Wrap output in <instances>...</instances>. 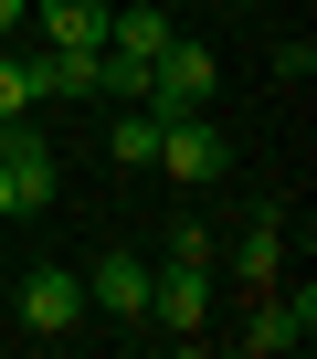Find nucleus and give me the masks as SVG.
Masks as SVG:
<instances>
[{"mask_svg": "<svg viewBox=\"0 0 317 359\" xmlns=\"http://www.w3.org/2000/svg\"><path fill=\"white\" fill-rule=\"evenodd\" d=\"M116 158H127V169L158 158V116H148V106H116Z\"/></svg>", "mask_w": 317, "mask_h": 359, "instance_id": "obj_11", "label": "nucleus"}, {"mask_svg": "<svg viewBox=\"0 0 317 359\" xmlns=\"http://www.w3.org/2000/svg\"><path fill=\"white\" fill-rule=\"evenodd\" d=\"M148 169H170V180H191V191H201V180L233 169V148L212 137V116H158V158H148Z\"/></svg>", "mask_w": 317, "mask_h": 359, "instance_id": "obj_3", "label": "nucleus"}, {"mask_svg": "<svg viewBox=\"0 0 317 359\" xmlns=\"http://www.w3.org/2000/svg\"><path fill=\"white\" fill-rule=\"evenodd\" d=\"M148 327H170V338L212 327V264H170V254H158L148 264Z\"/></svg>", "mask_w": 317, "mask_h": 359, "instance_id": "obj_2", "label": "nucleus"}, {"mask_svg": "<svg viewBox=\"0 0 317 359\" xmlns=\"http://www.w3.org/2000/svg\"><path fill=\"white\" fill-rule=\"evenodd\" d=\"M11 116H32V64L0 53V127H11Z\"/></svg>", "mask_w": 317, "mask_h": 359, "instance_id": "obj_12", "label": "nucleus"}, {"mask_svg": "<svg viewBox=\"0 0 317 359\" xmlns=\"http://www.w3.org/2000/svg\"><path fill=\"white\" fill-rule=\"evenodd\" d=\"M212 85H222V74H212V43H180V32H170V53L148 64V95H137V106H148V116H212Z\"/></svg>", "mask_w": 317, "mask_h": 359, "instance_id": "obj_1", "label": "nucleus"}, {"mask_svg": "<svg viewBox=\"0 0 317 359\" xmlns=\"http://www.w3.org/2000/svg\"><path fill=\"white\" fill-rule=\"evenodd\" d=\"M170 32H180V22H170V11H148V0H127V11L106 0V43H95V53H106V64H137V74H148L158 53H170Z\"/></svg>", "mask_w": 317, "mask_h": 359, "instance_id": "obj_5", "label": "nucleus"}, {"mask_svg": "<svg viewBox=\"0 0 317 359\" xmlns=\"http://www.w3.org/2000/svg\"><path fill=\"white\" fill-rule=\"evenodd\" d=\"M0 180H11V212H43L53 201V148L32 137V116L0 127Z\"/></svg>", "mask_w": 317, "mask_h": 359, "instance_id": "obj_4", "label": "nucleus"}, {"mask_svg": "<svg viewBox=\"0 0 317 359\" xmlns=\"http://www.w3.org/2000/svg\"><path fill=\"white\" fill-rule=\"evenodd\" d=\"M158 254H170V264H212V222H180V233L158 243Z\"/></svg>", "mask_w": 317, "mask_h": 359, "instance_id": "obj_13", "label": "nucleus"}, {"mask_svg": "<svg viewBox=\"0 0 317 359\" xmlns=\"http://www.w3.org/2000/svg\"><path fill=\"white\" fill-rule=\"evenodd\" d=\"M85 306H106L116 327H148V264L137 254H95L85 264Z\"/></svg>", "mask_w": 317, "mask_h": 359, "instance_id": "obj_6", "label": "nucleus"}, {"mask_svg": "<svg viewBox=\"0 0 317 359\" xmlns=\"http://www.w3.org/2000/svg\"><path fill=\"white\" fill-rule=\"evenodd\" d=\"M275 264H285V222L264 212V222H254V233L233 243V275H243V285H275Z\"/></svg>", "mask_w": 317, "mask_h": 359, "instance_id": "obj_10", "label": "nucleus"}, {"mask_svg": "<svg viewBox=\"0 0 317 359\" xmlns=\"http://www.w3.org/2000/svg\"><path fill=\"white\" fill-rule=\"evenodd\" d=\"M0 222H22V212H11V180H0Z\"/></svg>", "mask_w": 317, "mask_h": 359, "instance_id": "obj_15", "label": "nucleus"}, {"mask_svg": "<svg viewBox=\"0 0 317 359\" xmlns=\"http://www.w3.org/2000/svg\"><path fill=\"white\" fill-rule=\"evenodd\" d=\"M22 11H32V0H0V32H22Z\"/></svg>", "mask_w": 317, "mask_h": 359, "instance_id": "obj_14", "label": "nucleus"}, {"mask_svg": "<svg viewBox=\"0 0 317 359\" xmlns=\"http://www.w3.org/2000/svg\"><path fill=\"white\" fill-rule=\"evenodd\" d=\"M22 22H43V43H106V0H32Z\"/></svg>", "mask_w": 317, "mask_h": 359, "instance_id": "obj_9", "label": "nucleus"}, {"mask_svg": "<svg viewBox=\"0 0 317 359\" xmlns=\"http://www.w3.org/2000/svg\"><path fill=\"white\" fill-rule=\"evenodd\" d=\"M22 327H43V338H74V327H85V275L43 264V275L22 285Z\"/></svg>", "mask_w": 317, "mask_h": 359, "instance_id": "obj_8", "label": "nucleus"}, {"mask_svg": "<svg viewBox=\"0 0 317 359\" xmlns=\"http://www.w3.org/2000/svg\"><path fill=\"white\" fill-rule=\"evenodd\" d=\"M306 338H317V285L264 296V306H254V327H243V348H254V359H285V348H306Z\"/></svg>", "mask_w": 317, "mask_h": 359, "instance_id": "obj_7", "label": "nucleus"}]
</instances>
